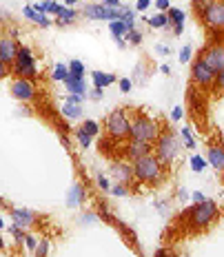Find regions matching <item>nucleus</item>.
Returning a JSON list of instances; mask_svg holds the SVG:
<instances>
[{
    "label": "nucleus",
    "mask_w": 224,
    "mask_h": 257,
    "mask_svg": "<svg viewBox=\"0 0 224 257\" xmlns=\"http://www.w3.org/2000/svg\"><path fill=\"white\" fill-rule=\"evenodd\" d=\"M171 31H173L175 36H182V34H184V23H178V25H173V27H171Z\"/></svg>",
    "instance_id": "obj_50"
},
{
    "label": "nucleus",
    "mask_w": 224,
    "mask_h": 257,
    "mask_svg": "<svg viewBox=\"0 0 224 257\" xmlns=\"http://www.w3.org/2000/svg\"><path fill=\"white\" fill-rule=\"evenodd\" d=\"M91 80H93V87L106 89V87H111V84L118 82V76H114V73H104V71H91Z\"/></svg>",
    "instance_id": "obj_21"
},
{
    "label": "nucleus",
    "mask_w": 224,
    "mask_h": 257,
    "mask_svg": "<svg viewBox=\"0 0 224 257\" xmlns=\"http://www.w3.org/2000/svg\"><path fill=\"white\" fill-rule=\"evenodd\" d=\"M162 128L156 120H151L149 115H142V113H136L133 115V122H131V140H140V142H151L156 144V140L160 138Z\"/></svg>",
    "instance_id": "obj_4"
},
{
    "label": "nucleus",
    "mask_w": 224,
    "mask_h": 257,
    "mask_svg": "<svg viewBox=\"0 0 224 257\" xmlns=\"http://www.w3.org/2000/svg\"><path fill=\"white\" fill-rule=\"evenodd\" d=\"M12 73H16V76H20V78H29V80H34L36 76H38V64H36L34 51H31L29 47L23 45L18 49V56H16Z\"/></svg>",
    "instance_id": "obj_6"
},
{
    "label": "nucleus",
    "mask_w": 224,
    "mask_h": 257,
    "mask_svg": "<svg viewBox=\"0 0 224 257\" xmlns=\"http://www.w3.org/2000/svg\"><path fill=\"white\" fill-rule=\"evenodd\" d=\"M131 122H133V117L125 109L111 111L109 117H106V136L116 142L131 140Z\"/></svg>",
    "instance_id": "obj_3"
},
{
    "label": "nucleus",
    "mask_w": 224,
    "mask_h": 257,
    "mask_svg": "<svg viewBox=\"0 0 224 257\" xmlns=\"http://www.w3.org/2000/svg\"><path fill=\"white\" fill-rule=\"evenodd\" d=\"M180 136H182V140H184V149H191V151H193V149H195V140H193V133H191V126H182V128H180Z\"/></svg>",
    "instance_id": "obj_29"
},
{
    "label": "nucleus",
    "mask_w": 224,
    "mask_h": 257,
    "mask_svg": "<svg viewBox=\"0 0 224 257\" xmlns=\"http://www.w3.org/2000/svg\"><path fill=\"white\" fill-rule=\"evenodd\" d=\"M191 200H193V204H202V202H206L209 197H206L204 193H200V191H193L191 193Z\"/></svg>",
    "instance_id": "obj_45"
},
{
    "label": "nucleus",
    "mask_w": 224,
    "mask_h": 257,
    "mask_svg": "<svg viewBox=\"0 0 224 257\" xmlns=\"http://www.w3.org/2000/svg\"><path fill=\"white\" fill-rule=\"evenodd\" d=\"M73 136H76V140H78V144H80L82 149H89V147H91V140H93V138L89 136L87 131H82L80 126L76 128V131H73Z\"/></svg>",
    "instance_id": "obj_28"
},
{
    "label": "nucleus",
    "mask_w": 224,
    "mask_h": 257,
    "mask_svg": "<svg viewBox=\"0 0 224 257\" xmlns=\"http://www.w3.org/2000/svg\"><path fill=\"white\" fill-rule=\"evenodd\" d=\"M12 217L16 224H20L23 228H29L36 224V219H38V215H36L31 208H12Z\"/></svg>",
    "instance_id": "obj_16"
},
{
    "label": "nucleus",
    "mask_w": 224,
    "mask_h": 257,
    "mask_svg": "<svg viewBox=\"0 0 224 257\" xmlns=\"http://www.w3.org/2000/svg\"><path fill=\"white\" fill-rule=\"evenodd\" d=\"M82 14L87 16L89 20H120V12H118V7H106V5H93V3H89V5H84L82 7Z\"/></svg>",
    "instance_id": "obj_10"
},
{
    "label": "nucleus",
    "mask_w": 224,
    "mask_h": 257,
    "mask_svg": "<svg viewBox=\"0 0 224 257\" xmlns=\"http://www.w3.org/2000/svg\"><path fill=\"white\" fill-rule=\"evenodd\" d=\"M215 217H217V204L213 200H206V202H202V204H193L186 211V222H189V226L198 228V231L206 228L211 222H215Z\"/></svg>",
    "instance_id": "obj_5"
},
{
    "label": "nucleus",
    "mask_w": 224,
    "mask_h": 257,
    "mask_svg": "<svg viewBox=\"0 0 224 257\" xmlns=\"http://www.w3.org/2000/svg\"><path fill=\"white\" fill-rule=\"evenodd\" d=\"M60 113L65 120H80V117H82V104H73V102H67L65 100Z\"/></svg>",
    "instance_id": "obj_25"
},
{
    "label": "nucleus",
    "mask_w": 224,
    "mask_h": 257,
    "mask_svg": "<svg viewBox=\"0 0 224 257\" xmlns=\"http://www.w3.org/2000/svg\"><path fill=\"white\" fill-rule=\"evenodd\" d=\"M215 78H217V73L213 71L211 67H206L204 60L195 58V60L191 62V80H193L195 87H202V89L215 87Z\"/></svg>",
    "instance_id": "obj_7"
},
{
    "label": "nucleus",
    "mask_w": 224,
    "mask_h": 257,
    "mask_svg": "<svg viewBox=\"0 0 224 257\" xmlns=\"http://www.w3.org/2000/svg\"><path fill=\"white\" fill-rule=\"evenodd\" d=\"M206 162L215 171H224V147L222 144H211L206 151Z\"/></svg>",
    "instance_id": "obj_18"
},
{
    "label": "nucleus",
    "mask_w": 224,
    "mask_h": 257,
    "mask_svg": "<svg viewBox=\"0 0 224 257\" xmlns=\"http://www.w3.org/2000/svg\"><path fill=\"white\" fill-rule=\"evenodd\" d=\"M114 40H116V45H118V49H125V47L129 45V42H127L125 38H114Z\"/></svg>",
    "instance_id": "obj_54"
},
{
    "label": "nucleus",
    "mask_w": 224,
    "mask_h": 257,
    "mask_svg": "<svg viewBox=\"0 0 224 257\" xmlns=\"http://www.w3.org/2000/svg\"><path fill=\"white\" fill-rule=\"evenodd\" d=\"M200 60L206 62V67H211L215 73H220L224 69V45H206L204 49L200 51Z\"/></svg>",
    "instance_id": "obj_9"
},
{
    "label": "nucleus",
    "mask_w": 224,
    "mask_h": 257,
    "mask_svg": "<svg viewBox=\"0 0 224 257\" xmlns=\"http://www.w3.org/2000/svg\"><path fill=\"white\" fill-rule=\"evenodd\" d=\"M102 5H106V7H120V5H122V0H102Z\"/></svg>",
    "instance_id": "obj_52"
},
{
    "label": "nucleus",
    "mask_w": 224,
    "mask_h": 257,
    "mask_svg": "<svg viewBox=\"0 0 224 257\" xmlns=\"http://www.w3.org/2000/svg\"><path fill=\"white\" fill-rule=\"evenodd\" d=\"M60 142H62V147L69 149V138L65 136V133H60Z\"/></svg>",
    "instance_id": "obj_55"
},
{
    "label": "nucleus",
    "mask_w": 224,
    "mask_h": 257,
    "mask_svg": "<svg viewBox=\"0 0 224 257\" xmlns=\"http://www.w3.org/2000/svg\"><path fill=\"white\" fill-rule=\"evenodd\" d=\"M106 27L114 38H127V34L136 29V20H111Z\"/></svg>",
    "instance_id": "obj_17"
},
{
    "label": "nucleus",
    "mask_w": 224,
    "mask_h": 257,
    "mask_svg": "<svg viewBox=\"0 0 224 257\" xmlns=\"http://www.w3.org/2000/svg\"><path fill=\"white\" fill-rule=\"evenodd\" d=\"M98 219H100V217L95 215V213H84V215L80 217V224H95Z\"/></svg>",
    "instance_id": "obj_42"
},
{
    "label": "nucleus",
    "mask_w": 224,
    "mask_h": 257,
    "mask_svg": "<svg viewBox=\"0 0 224 257\" xmlns=\"http://www.w3.org/2000/svg\"><path fill=\"white\" fill-rule=\"evenodd\" d=\"M160 71L167 73V76H169V73H171V67H169V64H162V67H160Z\"/></svg>",
    "instance_id": "obj_56"
},
{
    "label": "nucleus",
    "mask_w": 224,
    "mask_h": 257,
    "mask_svg": "<svg viewBox=\"0 0 224 257\" xmlns=\"http://www.w3.org/2000/svg\"><path fill=\"white\" fill-rule=\"evenodd\" d=\"M69 71L76 73V76H82V78H84L87 69H84V64L80 62V60H76V58H71V60H69Z\"/></svg>",
    "instance_id": "obj_34"
},
{
    "label": "nucleus",
    "mask_w": 224,
    "mask_h": 257,
    "mask_svg": "<svg viewBox=\"0 0 224 257\" xmlns=\"http://www.w3.org/2000/svg\"><path fill=\"white\" fill-rule=\"evenodd\" d=\"M189 164H191V171H193V173H202V171H204L206 167H209V162H206V158H202V155H191Z\"/></svg>",
    "instance_id": "obj_27"
},
{
    "label": "nucleus",
    "mask_w": 224,
    "mask_h": 257,
    "mask_svg": "<svg viewBox=\"0 0 224 257\" xmlns=\"http://www.w3.org/2000/svg\"><path fill=\"white\" fill-rule=\"evenodd\" d=\"M38 239L34 237L31 233H27V239H25V246H27V250H31V253H36V248H38Z\"/></svg>",
    "instance_id": "obj_40"
},
{
    "label": "nucleus",
    "mask_w": 224,
    "mask_h": 257,
    "mask_svg": "<svg viewBox=\"0 0 224 257\" xmlns=\"http://www.w3.org/2000/svg\"><path fill=\"white\" fill-rule=\"evenodd\" d=\"M182 149H184L182 136H178V131H173V128H164L156 140V144H153V153H156L158 160L164 164V169L173 167V162L180 158Z\"/></svg>",
    "instance_id": "obj_1"
},
{
    "label": "nucleus",
    "mask_w": 224,
    "mask_h": 257,
    "mask_svg": "<svg viewBox=\"0 0 224 257\" xmlns=\"http://www.w3.org/2000/svg\"><path fill=\"white\" fill-rule=\"evenodd\" d=\"M31 7L40 14H47V16H58V12L62 9V5H58L56 0H42V3H34Z\"/></svg>",
    "instance_id": "obj_23"
},
{
    "label": "nucleus",
    "mask_w": 224,
    "mask_h": 257,
    "mask_svg": "<svg viewBox=\"0 0 224 257\" xmlns=\"http://www.w3.org/2000/svg\"><path fill=\"white\" fill-rule=\"evenodd\" d=\"M156 51H158V53H162V56H167V53L171 51V49H169L167 45H158V47H156Z\"/></svg>",
    "instance_id": "obj_53"
},
{
    "label": "nucleus",
    "mask_w": 224,
    "mask_h": 257,
    "mask_svg": "<svg viewBox=\"0 0 224 257\" xmlns=\"http://www.w3.org/2000/svg\"><path fill=\"white\" fill-rule=\"evenodd\" d=\"M213 3H215V0H191V7H193V12L200 16V14L204 12L209 5H213Z\"/></svg>",
    "instance_id": "obj_35"
},
{
    "label": "nucleus",
    "mask_w": 224,
    "mask_h": 257,
    "mask_svg": "<svg viewBox=\"0 0 224 257\" xmlns=\"http://www.w3.org/2000/svg\"><path fill=\"white\" fill-rule=\"evenodd\" d=\"M149 27L151 29H171V18H169V14H162V12H158L156 16H151V18L147 20Z\"/></svg>",
    "instance_id": "obj_24"
},
{
    "label": "nucleus",
    "mask_w": 224,
    "mask_h": 257,
    "mask_svg": "<svg viewBox=\"0 0 224 257\" xmlns=\"http://www.w3.org/2000/svg\"><path fill=\"white\" fill-rule=\"evenodd\" d=\"M76 18H78V12L73 7H67V5H62V9L58 12L56 16V25H60V27H67V25H73L76 23Z\"/></svg>",
    "instance_id": "obj_22"
},
{
    "label": "nucleus",
    "mask_w": 224,
    "mask_h": 257,
    "mask_svg": "<svg viewBox=\"0 0 224 257\" xmlns=\"http://www.w3.org/2000/svg\"><path fill=\"white\" fill-rule=\"evenodd\" d=\"M153 257H173V253H171V250H167V248H158Z\"/></svg>",
    "instance_id": "obj_51"
},
{
    "label": "nucleus",
    "mask_w": 224,
    "mask_h": 257,
    "mask_svg": "<svg viewBox=\"0 0 224 257\" xmlns=\"http://www.w3.org/2000/svg\"><path fill=\"white\" fill-rule=\"evenodd\" d=\"M153 7H156L158 12L167 14L169 9H171V0H156V3H153Z\"/></svg>",
    "instance_id": "obj_41"
},
{
    "label": "nucleus",
    "mask_w": 224,
    "mask_h": 257,
    "mask_svg": "<svg viewBox=\"0 0 224 257\" xmlns=\"http://www.w3.org/2000/svg\"><path fill=\"white\" fill-rule=\"evenodd\" d=\"M78 3V0H65V5H67V7H73V5H76Z\"/></svg>",
    "instance_id": "obj_57"
},
{
    "label": "nucleus",
    "mask_w": 224,
    "mask_h": 257,
    "mask_svg": "<svg viewBox=\"0 0 224 257\" xmlns=\"http://www.w3.org/2000/svg\"><path fill=\"white\" fill-rule=\"evenodd\" d=\"M118 87H120L122 93H129V91H131V80L129 78H120L118 80Z\"/></svg>",
    "instance_id": "obj_44"
},
{
    "label": "nucleus",
    "mask_w": 224,
    "mask_h": 257,
    "mask_svg": "<svg viewBox=\"0 0 224 257\" xmlns=\"http://www.w3.org/2000/svg\"><path fill=\"white\" fill-rule=\"evenodd\" d=\"M84 98H87V95H80V93H69V95H67V102L82 104V102H84Z\"/></svg>",
    "instance_id": "obj_47"
},
{
    "label": "nucleus",
    "mask_w": 224,
    "mask_h": 257,
    "mask_svg": "<svg viewBox=\"0 0 224 257\" xmlns=\"http://www.w3.org/2000/svg\"><path fill=\"white\" fill-rule=\"evenodd\" d=\"M167 14H169V18H171V25H178V23H184L186 20V14L182 12V9H178V7H171Z\"/></svg>",
    "instance_id": "obj_32"
},
{
    "label": "nucleus",
    "mask_w": 224,
    "mask_h": 257,
    "mask_svg": "<svg viewBox=\"0 0 224 257\" xmlns=\"http://www.w3.org/2000/svg\"><path fill=\"white\" fill-rule=\"evenodd\" d=\"M102 91H104V89L93 87L91 91H89V98H91V100H102Z\"/></svg>",
    "instance_id": "obj_49"
},
{
    "label": "nucleus",
    "mask_w": 224,
    "mask_h": 257,
    "mask_svg": "<svg viewBox=\"0 0 224 257\" xmlns=\"http://www.w3.org/2000/svg\"><path fill=\"white\" fill-rule=\"evenodd\" d=\"M18 42L14 38H9V36H3V40H0V64L3 67H14L16 62V56H18Z\"/></svg>",
    "instance_id": "obj_13"
},
{
    "label": "nucleus",
    "mask_w": 224,
    "mask_h": 257,
    "mask_svg": "<svg viewBox=\"0 0 224 257\" xmlns=\"http://www.w3.org/2000/svg\"><path fill=\"white\" fill-rule=\"evenodd\" d=\"M67 87V91L69 93H80V95H89L87 93V82H84V78L82 76H76V73H71L69 71V76H67V80L62 82Z\"/></svg>",
    "instance_id": "obj_19"
},
{
    "label": "nucleus",
    "mask_w": 224,
    "mask_h": 257,
    "mask_svg": "<svg viewBox=\"0 0 224 257\" xmlns=\"http://www.w3.org/2000/svg\"><path fill=\"white\" fill-rule=\"evenodd\" d=\"M217 91V93H224V69L220 73H217V78H215V87H213Z\"/></svg>",
    "instance_id": "obj_43"
},
{
    "label": "nucleus",
    "mask_w": 224,
    "mask_h": 257,
    "mask_svg": "<svg viewBox=\"0 0 224 257\" xmlns=\"http://www.w3.org/2000/svg\"><path fill=\"white\" fill-rule=\"evenodd\" d=\"M69 76V64H62V62H58L56 67H53V73H51V80L53 82H65Z\"/></svg>",
    "instance_id": "obj_26"
},
{
    "label": "nucleus",
    "mask_w": 224,
    "mask_h": 257,
    "mask_svg": "<svg viewBox=\"0 0 224 257\" xmlns=\"http://www.w3.org/2000/svg\"><path fill=\"white\" fill-rule=\"evenodd\" d=\"M111 195H114V197H127V195H129V186H127V184H120V182H116L114 189H111Z\"/></svg>",
    "instance_id": "obj_36"
},
{
    "label": "nucleus",
    "mask_w": 224,
    "mask_h": 257,
    "mask_svg": "<svg viewBox=\"0 0 224 257\" xmlns=\"http://www.w3.org/2000/svg\"><path fill=\"white\" fill-rule=\"evenodd\" d=\"M84 200H87V191H84L82 184H71V189L67 191V197H65V204L69 208H78L84 204Z\"/></svg>",
    "instance_id": "obj_15"
},
{
    "label": "nucleus",
    "mask_w": 224,
    "mask_h": 257,
    "mask_svg": "<svg viewBox=\"0 0 224 257\" xmlns=\"http://www.w3.org/2000/svg\"><path fill=\"white\" fill-rule=\"evenodd\" d=\"M191 58H193V47H191V45H184L182 49H180V62L189 64Z\"/></svg>",
    "instance_id": "obj_37"
},
{
    "label": "nucleus",
    "mask_w": 224,
    "mask_h": 257,
    "mask_svg": "<svg viewBox=\"0 0 224 257\" xmlns=\"http://www.w3.org/2000/svg\"><path fill=\"white\" fill-rule=\"evenodd\" d=\"M125 153L127 158L131 160V162H136V160L145 158V155L153 153V144L151 142H140V140H129V144L125 147Z\"/></svg>",
    "instance_id": "obj_14"
},
{
    "label": "nucleus",
    "mask_w": 224,
    "mask_h": 257,
    "mask_svg": "<svg viewBox=\"0 0 224 257\" xmlns=\"http://www.w3.org/2000/svg\"><path fill=\"white\" fill-rule=\"evenodd\" d=\"M47 253H49V239H40L38 248H36V257H47Z\"/></svg>",
    "instance_id": "obj_39"
},
{
    "label": "nucleus",
    "mask_w": 224,
    "mask_h": 257,
    "mask_svg": "<svg viewBox=\"0 0 224 257\" xmlns=\"http://www.w3.org/2000/svg\"><path fill=\"white\" fill-rule=\"evenodd\" d=\"M109 173L111 178L116 182H120V184H133V180H136V173H133V162H125V160H116V162H111L109 167Z\"/></svg>",
    "instance_id": "obj_12"
},
{
    "label": "nucleus",
    "mask_w": 224,
    "mask_h": 257,
    "mask_svg": "<svg viewBox=\"0 0 224 257\" xmlns=\"http://www.w3.org/2000/svg\"><path fill=\"white\" fill-rule=\"evenodd\" d=\"M127 42H129V45H142V34L138 29H133V31H129V34H127V38H125Z\"/></svg>",
    "instance_id": "obj_38"
},
{
    "label": "nucleus",
    "mask_w": 224,
    "mask_h": 257,
    "mask_svg": "<svg viewBox=\"0 0 224 257\" xmlns=\"http://www.w3.org/2000/svg\"><path fill=\"white\" fill-rule=\"evenodd\" d=\"M133 173H136L138 182L158 186V184L164 182V164L158 160L156 153H149V155H145V158H140V160L133 162Z\"/></svg>",
    "instance_id": "obj_2"
},
{
    "label": "nucleus",
    "mask_w": 224,
    "mask_h": 257,
    "mask_svg": "<svg viewBox=\"0 0 224 257\" xmlns=\"http://www.w3.org/2000/svg\"><path fill=\"white\" fill-rule=\"evenodd\" d=\"M23 16L27 20H31V23H36L38 27H49L51 25V20H49V16L47 14H40V12H36L31 5H25L23 7Z\"/></svg>",
    "instance_id": "obj_20"
},
{
    "label": "nucleus",
    "mask_w": 224,
    "mask_h": 257,
    "mask_svg": "<svg viewBox=\"0 0 224 257\" xmlns=\"http://www.w3.org/2000/svg\"><path fill=\"white\" fill-rule=\"evenodd\" d=\"M200 20L206 29L222 31L224 29V0H215L213 5H209V7L200 14Z\"/></svg>",
    "instance_id": "obj_8"
},
{
    "label": "nucleus",
    "mask_w": 224,
    "mask_h": 257,
    "mask_svg": "<svg viewBox=\"0 0 224 257\" xmlns=\"http://www.w3.org/2000/svg\"><path fill=\"white\" fill-rule=\"evenodd\" d=\"M95 182H98V189H100V191H104V193H111V189H114L111 180L106 178L104 173H98V175H95Z\"/></svg>",
    "instance_id": "obj_33"
},
{
    "label": "nucleus",
    "mask_w": 224,
    "mask_h": 257,
    "mask_svg": "<svg viewBox=\"0 0 224 257\" xmlns=\"http://www.w3.org/2000/svg\"><path fill=\"white\" fill-rule=\"evenodd\" d=\"M80 128H82V131H87L91 138H95V136L100 133V124H98L95 120H84L82 124H80Z\"/></svg>",
    "instance_id": "obj_31"
},
{
    "label": "nucleus",
    "mask_w": 224,
    "mask_h": 257,
    "mask_svg": "<svg viewBox=\"0 0 224 257\" xmlns=\"http://www.w3.org/2000/svg\"><path fill=\"white\" fill-rule=\"evenodd\" d=\"M151 7V0H136V12H147V9Z\"/></svg>",
    "instance_id": "obj_48"
},
{
    "label": "nucleus",
    "mask_w": 224,
    "mask_h": 257,
    "mask_svg": "<svg viewBox=\"0 0 224 257\" xmlns=\"http://www.w3.org/2000/svg\"><path fill=\"white\" fill-rule=\"evenodd\" d=\"M9 233L14 235V239H16V244H20V242H25L27 239V233H25V228L20 226V224H12V226H9Z\"/></svg>",
    "instance_id": "obj_30"
},
{
    "label": "nucleus",
    "mask_w": 224,
    "mask_h": 257,
    "mask_svg": "<svg viewBox=\"0 0 224 257\" xmlns=\"http://www.w3.org/2000/svg\"><path fill=\"white\" fill-rule=\"evenodd\" d=\"M36 84H34V80H29V78H16L14 82H12V95L16 100H20V102H29V100H34L36 98Z\"/></svg>",
    "instance_id": "obj_11"
},
{
    "label": "nucleus",
    "mask_w": 224,
    "mask_h": 257,
    "mask_svg": "<svg viewBox=\"0 0 224 257\" xmlns=\"http://www.w3.org/2000/svg\"><path fill=\"white\" fill-rule=\"evenodd\" d=\"M182 117H184V109H182V106H173V109H171V120L178 122V120H182Z\"/></svg>",
    "instance_id": "obj_46"
}]
</instances>
